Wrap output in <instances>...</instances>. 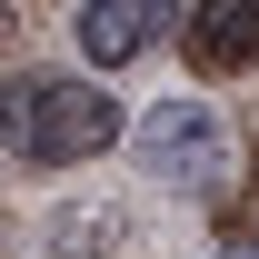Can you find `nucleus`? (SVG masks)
I'll use <instances>...</instances> for the list:
<instances>
[{
  "label": "nucleus",
  "mask_w": 259,
  "mask_h": 259,
  "mask_svg": "<svg viewBox=\"0 0 259 259\" xmlns=\"http://www.w3.org/2000/svg\"><path fill=\"white\" fill-rule=\"evenodd\" d=\"M50 259H120V209L110 199H80L50 220Z\"/></svg>",
  "instance_id": "39448f33"
},
{
  "label": "nucleus",
  "mask_w": 259,
  "mask_h": 259,
  "mask_svg": "<svg viewBox=\"0 0 259 259\" xmlns=\"http://www.w3.org/2000/svg\"><path fill=\"white\" fill-rule=\"evenodd\" d=\"M120 140V100L100 80H70V70H20L0 80V150L20 169H80Z\"/></svg>",
  "instance_id": "f257e3e1"
},
{
  "label": "nucleus",
  "mask_w": 259,
  "mask_h": 259,
  "mask_svg": "<svg viewBox=\"0 0 259 259\" xmlns=\"http://www.w3.org/2000/svg\"><path fill=\"white\" fill-rule=\"evenodd\" d=\"M169 20H180V0H80V60L120 70V60H140Z\"/></svg>",
  "instance_id": "7ed1b4c3"
},
{
  "label": "nucleus",
  "mask_w": 259,
  "mask_h": 259,
  "mask_svg": "<svg viewBox=\"0 0 259 259\" xmlns=\"http://www.w3.org/2000/svg\"><path fill=\"white\" fill-rule=\"evenodd\" d=\"M220 259H259V239H239V249H220Z\"/></svg>",
  "instance_id": "0eeeda50"
},
{
  "label": "nucleus",
  "mask_w": 259,
  "mask_h": 259,
  "mask_svg": "<svg viewBox=\"0 0 259 259\" xmlns=\"http://www.w3.org/2000/svg\"><path fill=\"white\" fill-rule=\"evenodd\" d=\"M130 140H140V169H150L160 190H180V199H209V190L229 180V130H220V110H199V100L140 110Z\"/></svg>",
  "instance_id": "f03ea898"
},
{
  "label": "nucleus",
  "mask_w": 259,
  "mask_h": 259,
  "mask_svg": "<svg viewBox=\"0 0 259 259\" xmlns=\"http://www.w3.org/2000/svg\"><path fill=\"white\" fill-rule=\"evenodd\" d=\"M10 30H20V0H0V40H10Z\"/></svg>",
  "instance_id": "423d86ee"
},
{
  "label": "nucleus",
  "mask_w": 259,
  "mask_h": 259,
  "mask_svg": "<svg viewBox=\"0 0 259 259\" xmlns=\"http://www.w3.org/2000/svg\"><path fill=\"white\" fill-rule=\"evenodd\" d=\"M190 40H199L209 70L249 60V50H259V0H199V10H190Z\"/></svg>",
  "instance_id": "20e7f679"
}]
</instances>
